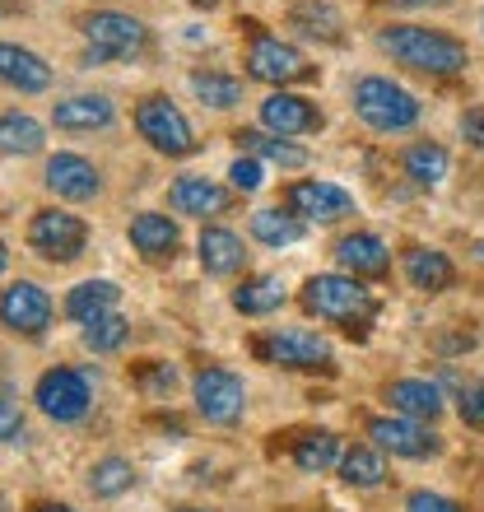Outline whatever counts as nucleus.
I'll return each mask as SVG.
<instances>
[{"instance_id": "e433bc0d", "label": "nucleus", "mask_w": 484, "mask_h": 512, "mask_svg": "<svg viewBox=\"0 0 484 512\" xmlns=\"http://www.w3.org/2000/svg\"><path fill=\"white\" fill-rule=\"evenodd\" d=\"M229 182H233L238 191H256V187H261V159H252V154H242V159H233Z\"/></svg>"}, {"instance_id": "393cba45", "label": "nucleus", "mask_w": 484, "mask_h": 512, "mask_svg": "<svg viewBox=\"0 0 484 512\" xmlns=\"http://www.w3.org/2000/svg\"><path fill=\"white\" fill-rule=\"evenodd\" d=\"M242 261H247V252H242L238 233H229V229L201 233V266L210 270V275H233V270H242Z\"/></svg>"}, {"instance_id": "b1692460", "label": "nucleus", "mask_w": 484, "mask_h": 512, "mask_svg": "<svg viewBox=\"0 0 484 512\" xmlns=\"http://www.w3.org/2000/svg\"><path fill=\"white\" fill-rule=\"evenodd\" d=\"M284 280L280 275H252V280L238 284V294H233V308L242 312V317H266V312H275L284 303Z\"/></svg>"}, {"instance_id": "1a4fd4ad", "label": "nucleus", "mask_w": 484, "mask_h": 512, "mask_svg": "<svg viewBox=\"0 0 484 512\" xmlns=\"http://www.w3.org/2000/svg\"><path fill=\"white\" fill-rule=\"evenodd\" d=\"M247 405V387H242L238 373L229 368H201L196 373V410H201L210 424H233Z\"/></svg>"}, {"instance_id": "aec40b11", "label": "nucleus", "mask_w": 484, "mask_h": 512, "mask_svg": "<svg viewBox=\"0 0 484 512\" xmlns=\"http://www.w3.org/2000/svg\"><path fill=\"white\" fill-rule=\"evenodd\" d=\"M173 210L177 215H224L229 210V191L210 182V177H182L173 182Z\"/></svg>"}, {"instance_id": "f704fd0d", "label": "nucleus", "mask_w": 484, "mask_h": 512, "mask_svg": "<svg viewBox=\"0 0 484 512\" xmlns=\"http://www.w3.org/2000/svg\"><path fill=\"white\" fill-rule=\"evenodd\" d=\"M121 340H126V317L121 312H103V317H94V322H84V345L98 354L117 350Z\"/></svg>"}, {"instance_id": "20e7f679", "label": "nucleus", "mask_w": 484, "mask_h": 512, "mask_svg": "<svg viewBox=\"0 0 484 512\" xmlns=\"http://www.w3.org/2000/svg\"><path fill=\"white\" fill-rule=\"evenodd\" d=\"M84 38H89V52L98 61H131L149 47V28L131 14H117V10H98L84 19Z\"/></svg>"}, {"instance_id": "ea45409f", "label": "nucleus", "mask_w": 484, "mask_h": 512, "mask_svg": "<svg viewBox=\"0 0 484 512\" xmlns=\"http://www.w3.org/2000/svg\"><path fill=\"white\" fill-rule=\"evenodd\" d=\"M19 433H24V415L10 401H0V443H14Z\"/></svg>"}, {"instance_id": "4c0bfd02", "label": "nucleus", "mask_w": 484, "mask_h": 512, "mask_svg": "<svg viewBox=\"0 0 484 512\" xmlns=\"http://www.w3.org/2000/svg\"><path fill=\"white\" fill-rule=\"evenodd\" d=\"M135 382H140L149 396H168L177 378H173V368H168V364H154V368H140V373H135Z\"/></svg>"}, {"instance_id": "473e14b6", "label": "nucleus", "mask_w": 484, "mask_h": 512, "mask_svg": "<svg viewBox=\"0 0 484 512\" xmlns=\"http://www.w3.org/2000/svg\"><path fill=\"white\" fill-rule=\"evenodd\" d=\"M135 485V466L126 457H103L89 471V489H94L98 499H117V494H126V489Z\"/></svg>"}, {"instance_id": "f8f14e48", "label": "nucleus", "mask_w": 484, "mask_h": 512, "mask_svg": "<svg viewBox=\"0 0 484 512\" xmlns=\"http://www.w3.org/2000/svg\"><path fill=\"white\" fill-rule=\"evenodd\" d=\"M289 215L298 219H317V224H336V219H345L354 210V196L350 191H340L336 182H294L289 187Z\"/></svg>"}, {"instance_id": "2f4dec72", "label": "nucleus", "mask_w": 484, "mask_h": 512, "mask_svg": "<svg viewBox=\"0 0 484 512\" xmlns=\"http://www.w3.org/2000/svg\"><path fill=\"white\" fill-rule=\"evenodd\" d=\"M42 149V126L24 112H5L0 117V154H38Z\"/></svg>"}, {"instance_id": "7ed1b4c3", "label": "nucleus", "mask_w": 484, "mask_h": 512, "mask_svg": "<svg viewBox=\"0 0 484 512\" xmlns=\"http://www.w3.org/2000/svg\"><path fill=\"white\" fill-rule=\"evenodd\" d=\"M354 108L373 131H410L419 122V98L401 84L382 80V75H368L354 89Z\"/></svg>"}, {"instance_id": "6ab92c4d", "label": "nucleus", "mask_w": 484, "mask_h": 512, "mask_svg": "<svg viewBox=\"0 0 484 512\" xmlns=\"http://www.w3.org/2000/svg\"><path fill=\"white\" fill-rule=\"evenodd\" d=\"M131 243L145 261H173L177 252V224L168 215H135L131 219Z\"/></svg>"}, {"instance_id": "9b49d317", "label": "nucleus", "mask_w": 484, "mask_h": 512, "mask_svg": "<svg viewBox=\"0 0 484 512\" xmlns=\"http://www.w3.org/2000/svg\"><path fill=\"white\" fill-rule=\"evenodd\" d=\"M0 326H10L14 336H42L52 326V298L28 280L10 284L0 294Z\"/></svg>"}, {"instance_id": "412c9836", "label": "nucleus", "mask_w": 484, "mask_h": 512, "mask_svg": "<svg viewBox=\"0 0 484 512\" xmlns=\"http://www.w3.org/2000/svg\"><path fill=\"white\" fill-rule=\"evenodd\" d=\"M405 280L415 289H424V294H443L457 280V266L443 252H433V247H410L405 252Z\"/></svg>"}, {"instance_id": "37998d69", "label": "nucleus", "mask_w": 484, "mask_h": 512, "mask_svg": "<svg viewBox=\"0 0 484 512\" xmlns=\"http://www.w3.org/2000/svg\"><path fill=\"white\" fill-rule=\"evenodd\" d=\"M33 512H75V508H66V503H42V508H33Z\"/></svg>"}, {"instance_id": "c03bdc74", "label": "nucleus", "mask_w": 484, "mask_h": 512, "mask_svg": "<svg viewBox=\"0 0 484 512\" xmlns=\"http://www.w3.org/2000/svg\"><path fill=\"white\" fill-rule=\"evenodd\" d=\"M5 266H10V252H5V243H0V275H5Z\"/></svg>"}, {"instance_id": "f03ea898", "label": "nucleus", "mask_w": 484, "mask_h": 512, "mask_svg": "<svg viewBox=\"0 0 484 512\" xmlns=\"http://www.w3.org/2000/svg\"><path fill=\"white\" fill-rule=\"evenodd\" d=\"M303 308H308L312 317H322V322L345 326L354 336V331H363V326L373 322L377 298H373V289H363V280H354V275H312V280L303 284Z\"/></svg>"}, {"instance_id": "79ce46f5", "label": "nucleus", "mask_w": 484, "mask_h": 512, "mask_svg": "<svg viewBox=\"0 0 484 512\" xmlns=\"http://www.w3.org/2000/svg\"><path fill=\"white\" fill-rule=\"evenodd\" d=\"M401 10H438V5H452V0H391Z\"/></svg>"}, {"instance_id": "bb28decb", "label": "nucleus", "mask_w": 484, "mask_h": 512, "mask_svg": "<svg viewBox=\"0 0 484 512\" xmlns=\"http://www.w3.org/2000/svg\"><path fill=\"white\" fill-rule=\"evenodd\" d=\"M336 461H340V438L336 433L317 429V433H298L294 438V466L298 471L322 475V471H331Z\"/></svg>"}, {"instance_id": "a211bd4d", "label": "nucleus", "mask_w": 484, "mask_h": 512, "mask_svg": "<svg viewBox=\"0 0 484 512\" xmlns=\"http://www.w3.org/2000/svg\"><path fill=\"white\" fill-rule=\"evenodd\" d=\"M387 401L396 415L405 419H438L443 415V391L424 378H401L387 387Z\"/></svg>"}, {"instance_id": "a18cd8bd", "label": "nucleus", "mask_w": 484, "mask_h": 512, "mask_svg": "<svg viewBox=\"0 0 484 512\" xmlns=\"http://www.w3.org/2000/svg\"><path fill=\"white\" fill-rule=\"evenodd\" d=\"M177 512H205V508H177Z\"/></svg>"}, {"instance_id": "7c9ffc66", "label": "nucleus", "mask_w": 484, "mask_h": 512, "mask_svg": "<svg viewBox=\"0 0 484 512\" xmlns=\"http://www.w3.org/2000/svg\"><path fill=\"white\" fill-rule=\"evenodd\" d=\"M252 233L266 247H289L303 238V219L289 215V210H256L252 215Z\"/></svg>"}, {"instance_id": "dca6fc26", "label": "nucleus", "mask_w": 484, "mask_h": 512, "mask_svg": "<svg viewBox=\"0 0 484 512\" xmlns=\"http://www.w3.org/2000/svg\"><path fill=\"white\" fill-rule=\"evenodd\" d=\"M0 84H10L19 94H42L52 84V66L38 52H28V47L0 42Z\"/></svg>"}, {"instance_id": "423d86ee", "label": "nucleus", "mask_w": 484, "mask_h": 512, "mask_svg": "<svg viewBox=\"0 0 484 512\" xmlns=\"http://www.w3.org/2000/svg\"><path fill=\"white\" fill-rule=\"evenodd\" d=\"M135 126H140V135H145L159 154H168V159H182V154L196 149L191 122L168 103V98H145V103L135 108Z\"/></svg>"}, {"instance_id": "9d476101", "label": "nucleus", "mask_w": 484, "mask_h": 512, "mask_svg": "<svg viewBox=\"0 0 484 512\" xmlns=\"http://www.w3.org/2000/svg\"><path fill=\"white\" fill-rule=\"evenodd\" d=\"M256 354L280 368H326L331 373V345L317 331H275V336L256 340Z\"/></svg>"}, {"instance_id": "0eeeda50", "label": "nucleus", "mask_w": 484, "mask_h": 512, "mask_svg": "<svg viewBox=\"0 0 484 512\" xmlns=\"http://www.w3.org/2000/svg\"><path fill=\"white\" fill-rule=\"evenodd\" d=\"M89 243V229H84L80 215H66V210H38L33 224H28V247L47 261H75Z\"/></svg>"}, {"instance_id": "cd10ccee", "label": "nucleus", "mask_w": 484, "mask_h": 512, "mask_svg": "<svg viewBox=\"0 0 484 512\" xmlns=\"http://www.w3.org/2000/svg\"><path fill=\"white\" fill-rule=\"evenodd\" d=\"M238 145H242V154H252V159H270V163H284V168H303V163H308V154H303L298 145H289V140H280V135L238 131Z\"/></svg>"}, {"instance_id": "c756f323", "label": "nucleus", "mask_w": 484, "mask_h": 512, "mask_svg": "<svg viewBox=\"0 0 484 512\" xmlns=\"http://www.w3.org/2000/svg\"><path fill=\"white\" fill-rule=\"evenodd\" d=\"M289 24L308 38H322V42H340V14L326 5V0H308V5H294Z\"/></svg>"}, {"instance_id": "f257e3e1", "label": "nucleus", "mask_w": 484, "mask_h": 512, "mask_svg": "<svg viewBox=\"0 0 484 512\" xmlns=\"http://www.w3.org/2000/svg\"><path fill=\"white\" fill-rule=\"evenodd\" d=\"M382 52H391L401 66L419 70V75H461L471 66V52L466 42H457L452 33H438V28H419V24H391L382 28Z\"/></svg>"}, {"instance_id": "6e6552de", "label": "nucleus", "mask_w": 484, "mask_h": 512, "mask_svg": "<svg viewBox=\"0 0 484 512\" xmlns=\"http://www.w3.org/2000/svg\"><path fill=\"white\" fill-rule=\"evenodd\" d=\"M33 401H38V410L47 419H56V424H75V419L89 415V382H84L75 368H52V373L38 378Z\"/></svg>"}, {"instance_id": "a878e982", "label": "nucleus", "mask_w": 484, "mask_h": 512, "mask_svg": "<svg viewBox=\"0 0 484 512\" xmlns=\"http://www.w3.org/2000/svg\"><path fill=\"white\" fill-rule=\"evenodd\" d=\"M66 312L75 317V322H94V317H103V312H117V284L112 280L75 284L70 298H66Z\"/></svg>"}, {"instance_id": "5701e85b", "label": "nucleus", "mask_w": 484, "mask_h": 512, "mask_svg": "<svg viewBox=\"0 0 484 512\" xmlns=\"http://www.w3.org/2000/svg\"><path fill=\"white\" fill-rule=\"evenodd\" d=\"M401 168H405V177H410L415 187H443V177H447V168H452V159H447L443 145L419 140V145H410L401 154Z\"/></svg>"}, {"instance_id": "ddd939ff", "label": "nucleus", "mask_w": 484, "mask_h": 512, "mask_svg": "<svg viewBox=\"0 0 484 512\" xmlns=\"http://www.w3.org/2000/svg\"><path fill=\"white\" fill-rule=\"evenodd\" d=\"M368 438H373L377 447H387L391 457H410V461H424V457H433L438 452V433L433 429H424L419 419H405V415H396V419H373L368 424Z\"/></svg>"}, {"instance_id": "a19ab883", "label": "nucleus", "mask_w": 484, "mask_h": 512, "mask_svg": "<svg viewBox=\"0 0 484 512\" xmlns=\"http://www.w3.org/2000/svg\"><path fill=\"white\" fill-rule=\"evenodd\" d=\"M461 135H466V145L471 149H484V108H471L461 117Z\"/></svg>"}, {"instance_id": "72a5a7b5", "label": "nucleus", "mask_w": 484, "mask_h": 512, "mask_svg": "<svg viewBox=\"0 0 484 512\" xmlns=\"http://www.w3.org/2000/svg\"><path fill=\"white\" fill-rule=\"evenodd\" d=\"M191 94L210 103V108H233V103H242V84L229 80V75H215V70H196L191 75Z\"/></svg>"}, {"instance_id": "49530a36", "label": "nucleus", "mask_w": 484, "mask_h": 512, "mask_svg": "<svg viewBox=\"0 0 484 512\" xmlns=\"http://www.w3.org/2000/svg\"><path fill=\"white\" fill-rule=\"evenodd\" d=\"M480 24H484V14H480Z\"/></svg>"}, {"instance_id": "39448f33", "label": "nucleus", "mask_w": 484, "mask_h": 512, "mask_svg": "<svg viewBox=\"0 0 484 512\" xmlns=\"http://www.w3.org/2000/svg\"><path fill=\"white\" fill-rule=\"evenodd\" d=\"M252 28V47H247V70H252L256 80H266V84H298V80H312V66H308V56L298 52V47H289V42L280 38H270V33H261L256 24Z\"/></svg>"}, {"instance_id": "4be33fe9", "label": "nucleus", "mask_w": 484, "mask_h": 512, "mask_svg": "<svg viewBox=\"0 0 484 512\" xmlns=\"http://www.w3.org/2000/svg\"><path fill=\"white\" fill-rule=\"evenodd\" d=\"M52 122L61 131H103L112 122V103L103 94H75L52 108Z\"/></svg>"}, {"instance_id": "c85d7f7f", "label": "nucleus", "mask_w": 484, "mask_h": 512, "mask_svg": "<svg viewBox=\"0 0 484 512\" xmlns=\"http://www.w3.org/2000/svg\"><path fill=\"white\" fill-rule=\"evenodd\" d=\"M340 480L354 489H377L387 480V466H382V457H377L373 447H350L340 457Z\"/></svg>"}, {"instance_id": "f3484780", "label": "nucleus", "mask_w": 484, "mask_h": 512, "mask_svg": "<svg viewBox=\"0 0 484 512\" xmlns=\"http://www.w3.org/2000/svg\"><path fill=\"white\" fill-rule=\"evenodd\" d=\"M336 256H340V266L350 270L354 280H382L387 266H391V252H387V243H382L377 233H350V238H340Z\"/></svg>"}, {"instance_id": "c9c22d12", "label": "nucleus", "mask_w": 484, "mask_h": 512, "mask_svg": "<svg viewBox=\"0 0 484 512\" xmlns=\"http://www.w3.org/2000/svg\"><path fill=\"white\" fill-rule=\"evenodd\" d=\"M457 415H461V424H466V429H484V382H461Z\"/></svg>"}, {"instance_id": "2eb2a0df", "label": "nucleus", "mask_w": 484, "mask_h": 512, "mask_svg": "<svg viewBox=\"0 0 484 512\" xmlns=\"http://www.w3.org/2000/svg\"><path fill=\"white\" fill-rule=\"evenodd\" d=\"M47 187L66 201H94L98 196V168L80 154H52L47 159Z\"/></svg>"}, {"instance_id": "58836bf2", "label": "nucleus", "mask_w": 484, "mask_h": 512, "mask_svg": "<svg viewBox=\"0 0 484 512\" xmlns=\"http://www.w3.org/2000/svg\"><path fill=\"white\" fill-rule=\"evenodd\" d=\"M405 512H461V503L443 499V494H429V489H415L405 499Z\"/></svg>"}, {"instance_id": "4468645a", "label": "nucleus", "mask_w": 484, "mask_h": 512, "mask_svg": "<svg viewBox=\"0 0 484 512\" xmlns=\"http://www.w3.org/2000/svg\"><path fill=\"white\" fill-rule=\"evenodd\" d=\"M261 126L275 135H308L322 126V112H317V103H308L303 94H270L266 103H261Z\"/></svg>"}]
</instances>
